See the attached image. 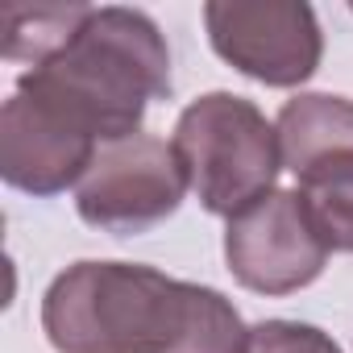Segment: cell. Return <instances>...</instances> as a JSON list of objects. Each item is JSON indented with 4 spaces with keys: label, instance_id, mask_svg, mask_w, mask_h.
Returning <instances> with one entry per match:
<instances>
[{
    "label": "cell",
    "instance_id": "obj_10",
    "mask_svg": "<svg viewBox=\"0 0 353 353\" xmlns=\"http://www.w3.org/2000/svg\"><path fill=\"white\" fill-rule=\"evenodd\" d=\"M92 5H13L5 9V42L0 54L9 63H46L50 54H59L71 34L79 30V21L88 17Z\"/></svg>",
    "mask_w": 353,
    "mask_h": 353
},
{
    "label": "cell",
    "instance_id": "obj_7",
    "mask_svg": "<svg viewBox=\"0 0 353 353\" xmlns=\"http://www.w3.org/2000/svg\"><path fill=\"white\" fill-rule=\"evenodd\" d=\"M328 245L316 233L299 192L274 188L225 229V262L245 291L291 295L312 287L328 266Z\"/></svg>",
    "mask_w": 353,
    "mask_h": 353
},
{
    "label": "cell",
    "instance_id": "obj_2",
    "mask_svg": "<svg viewBox=\"0 0 353 353\" xmlns=\"http://www.w3.org/2000/svg\"><path fill=\"white\" fill-rule=\"evenodd\" d=\"M34 75L71 100L100 141L137 133L150 100L170 96V50L154 17L141 9H88L71 42L34 67Z\"/></svg>",
    "mask_w": 353,
    "mask_h": 353
},
{
    "label": "cell",
    "instance_id": "obj_13",
    "mask_svg": "<svg viewBox=\"0 0 353 353\" xmlns=\"http://www.w3.org/2000/svg\"><path fill=\"white\" fill-rule=\"evenodd\" d=\"M349 9H353V5H349Z\"/></svg>",
    "mask_w": 353,
    "mask_h": 353
},
{
    "label": "cell",
    "instance_id": "obj_11",
    "mask_svg": "<svg viewBox=\"0 0 353 353\" xmlns=\"http://www.w3.org/2000/svg\"><path fill=\"white\" fill-rule=\"evenodd\" d=\"M174 353H250V328L216 287L196 291V312Z\"/></svg>",
    "mask_w": 353,
    "mask_h": 353
},
{
    "label": "cell",
    "instance_id": "obj_1",
    "mask_svg": "<svg viewBox=\"0 0 353 353\" xmlns=\"http://www.w3.org/2000/svg\"><path fill=\"white\" fill-rule=\"evenodd\" d=\"M196 291L137 262H75L42 295V332L54 353H174Z\"/></svg>",
    "mask_w": 353,
    "mask_h": 353
},
{
    "label": "cell",
    "instance_id": "obj_3",
    "mask_svg": "<svg viewBox=\"0 0 353 353\" xmlns=\"http://www.w3.org/2000/svg\"><path fill=\"white\" fill-rule=\"evenodd\" d=\"M196 200L212 216H241L274 192L283 170L279 129L266 112L233 92H208L192 100L170 137Z\"/></svg>",
    "mask_w": 353,
    "mask_h": 353
},
{
    "label": "cell",
    "instance_id": "obj_8",
    "mask_svg": "<svg viewBox=\"0 0 353 353\" xmlns=\"http://www.w3.org/2000/svg\"><path fill=\"white\" fill-rule=\"evenodd\" d=\"M274 129H279L283 166L299 174L320 158L353 150V100L328 92H299L295 100L283 104Z\"/></svg>",
    "mask_w": 353,
    "mask_h": 353
},
{
    "label": "cell",
    "instance_id": "obj_9",
    "mask_svg": "<svg viewBox=\"0 0 353 353\" xmlns=\"http://www.w3.org/2000/svg\"><path fill=\"white\" fill-rule=\"evenodd\" d=\"M295 179V192L307 204V216L324 245L336 254H353V150L312 162Z\"/></svg>",
    "mask_w": 353,
    "mask_h": 353
},
{
    "label": "cell",
    "instance_id": "obj_5",
    "mask_svg": "<svg viewBox=\"0 0 353 353\" xmlns=\"http://www.w3.org/2000/svg\"><path fill=\"white\" fill-rule=\"evenodd\" d=\"M188 188L192 183L174 145L154 133H133L125 141L100 145L96 162L75 188V208L83 225L100 233L137 237L179 212Z\"/></svg>",
    "mask_w": 353,
    "mask_h": 353
},
{
    "label": "cell",
    "instance_id": "obj_12",
    "mask_svg": "<svg viewBox=\"0 0 353 353\" xmlns=\"http://www.w3.org/2000/svg\"><path fill=\"white\" fill-rule=\"evenodd\" d=\"M250 353H345V349L316 324L262 320L250 328Z\"/></svg>",
    "mask_w": 353,
    "mask_h": 353
},
{
    "label": "cell",
    "instance_id": "obj_4",
    "mask_svg": "<svg viewBox=\"0 0 353 353\" xmlns=\"http://www.w3.org/2000/svg\"><path fill=\"white\" fill-rule=\"evenodd\" d=\"M92 121L26 71L0 108V179L26 196H59L79 188L100 154Z\"/></svg>",
    "mask_w": 353,
    "mask_h": 353
},
{
    "label": "cell",
    "instance_id": "obj_6",
    "mask_svg": "<svg viewBox=\"0 0 353 353\" xmlns=\"http://www.w3.org/2000/svg\"><path fill=\"white\" fill-rule=\"evenodd\" d=\"M204 26L212 50L266 88H299L320 71L324 34L303 0H212Z\"/></svg>",
    "mask_w": 353,
    "mask_h": 353
}]
</instances>
